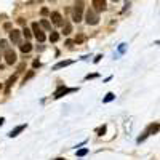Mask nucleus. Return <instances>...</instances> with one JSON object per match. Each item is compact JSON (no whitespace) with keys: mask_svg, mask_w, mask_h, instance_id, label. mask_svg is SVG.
Segmentation results:
<instances>
[{"mask_svg":"<svg viewBox=\"0 0 160 160\" xmlns=\"http://www.w3.org/2000/svg\"><path fill=\"white\" fill-rule=\"evenodd\" d=\"M82 13H83V0H77L74 5V10H72V19L75 22L82 21Z\"/></svg>","mask_w":160,"mask_h":160,"instance_id":"nucleus-1","label":"nucleus"},{"mask_svg":"<svg viewBox=\"0 0 160 160\" xmlns=\"http://www.w3.org/2000/svg\"><path fill=\"white\" fill-rule=\"evenodd\" d=\"M85 18H87L85 21H87V24H88V26H95V24H98V22H99V16H98V13H96L95 10H88Z\"/></svg>","mask_w":160,"mask_h":160,"instance_id":"nucleus-2","label":"nucleus"},{"mask_svg":"<svg viewBox=\"0 0 160 160\" xmlns=\"http://www.w3.org/2000/svg\"><path fill=\"white\" fill-rule=\"evenodd\" d=\"M32 32H34V37L38 40L40 43L45 42V34H43V31H42V29L38 28V24H37V22H34V24H32Z\"/></svg>","mask_w":160,"mask_h":160,"instance_id":"nucleus-3","label":"nucleus"},{"mask_svg":"<svg viewBox=\"0 0 160 160\" xmlns=\"http://www.w3.org/2000/svg\"><path fill=\"white\" fill-rule=\"evenodd\" d=\"M72 91H75V88H66V87H59V88L55 91V95H53V96H55V98L58 99V98H61V96H64V95H68V93H72Z\"/></svg>","mask_w":160,"mask_h":160,"instance_id":"nucleus-4","label":"nucleus"},{"mask_svg":"<svg viewBox=\"0 0 160 160\" xmlns=\"http://www.w3.org/2000/svg\"><path fill=\"white\" fill-rule=\"evenodd\" d=\"M5 61H7V64H15L16 62V53L13 50H7L5 51Z\"/></svg>","mask_w":160,"mask_h":160,"instance_id":"nucleus-5","label":"nucleus"},{"mask_svg":"<svg viewBox=\"0 0 160 160\" xmlns=\"http://www.w3.org/2000/svg\"><path fill=\"white\" fill-rule=\"evenodd\" d=\"M10 40H11L13 43H19V42H21V32H19L18 29L10 31Z\"/></svg>","mask_w":160,"mask_h":160,"instance_id":"nucleus-6","label":"nucleus"},{"mask_svg":"<svg viewBox=\"0 0 160 160\" xmlns=\"http://www.w3.org/2000/svg\"><path fill=\"white\" fill-rule=\"evenodd\" d=\"M93 7H95V11H104L108 3L106 0H93Z\"/></svg>","mask_w":160,"mask_h":160,"instance_id":"nucleus-7","label":"nucleus"},{"mask_svg":"<svg viewBox=\"0 0 160 160\" xmlns=\"http://www.w3.org/2000/svg\"><path fill=\"white\" fill-rule=\"evenodd\" d=\"M51 21H53L55 26H61L62 24V16L59 15L58 11H55V13H51Z\"/></svg>","mask_w":160,"mask_h":160,"instance_id":"nucleus-8","label":"nucleus"},{"mask_svg":"<svg viewBox=\"0 0 160 160\" xmlns=\"http://www.w3.org/2000/svg\"><path fill=\"white\" fill-rule=\"evenodd\" d=\"M24 130H26V123H22V125L16 127L15 130H11V131L8 133V136H10V138H15V136H18L19 133H21V131H24Z\"/></svg>","mask_w":160,"mask_h":160,"instance_id":"nucleus-9","label":"nucleus"},{"mask_svg":"<svg viewBox=\"0 0 160 160\" xmlns=\"http://www.w3.org/2000/svg\"><path fill=\"white\" fill-rule=\"evenodd\" d=\"M72 64V61H59L58 64H55V66H53V71H58V69H62V68H66V66H71Z\"/></svg>","mask_w":160,"mask_h":160,"instance_id":"nucleus-10","label":"nucleus"},{"mask_svg":"<svg viewBox=\"0 0 160 160\" xmlns=\"http://www.w3.org/2000/svg\"><path fill=\"white\" fill-rule=\"evenodd\" d=\"M158 131V123L155 122V123H152V125H149V128H148V135H155V133Z\"/></svg>","mask_w":160,"mask_h":160,"instance_id":"nucleus-11","label":"nucleus"},{"mask_svg":"<svg viewBox=\"0 0 160 160\" xmlns=\"http://www.w3.org/2000/svg\"><path fill=\"white\" fill-rule=\"evenodd\" d=\"M58 40H59V34L51 31V34H50V42H53V43H55V42H58Z\"/></svg>","mask_w":160,"mask_h":160,"instance_id":"nucleus-12","label":"nucleus"},{"mask_svg":"<svg viewBox=\"0 0 160 160\" xmlns=\"http://www.w3.org/2000/svg\"><path fill=\"white\" fill-rule=\"evenodd\" d=\"M31 50H32V45H31L29 42L24 43V45H21V51H22V53H29Z\"/></svg>","mask_w":160,"mask_h":160,"instance_id":"nucleus-13","label":"nucleus"},{"mask_svg":"<svg viewBox=\"0 0 160 160\" xmlns=\"http://www.w3.org/2000/svg\"><path fill=\"white\" fill-rule=\"evenodd\" d=\"M15 82H16V75H13V77H10V78H8V82H7V93L10 91V87H11L13 83H15Z\"/></svg>","mask_w":160,"mask_h":160,"instance_id":"nucleus-14","label":"nucleus"},{"mask_svg":"<svg viewBox=\"0 0 160 160\" xmlns=\"http://www.w3.org/2000/svg\"><path fill=\"white\" fill-rule=\"evenodd\" d=\"M112 99H115V95H114V93H108V95H106V98L102 99V102L106 104V102H111Z\"/></svg>","mask_w":160,"mask_h":160,"instance_id":"nucleus-15","label":"nucleus"},{"mask_svg":"<svg viewBox=\"0 0 160 160\" xmlns=\"http://www.w3.org/2000/svg\"><path fill=\"white\" fill-rule=\"evenodd\" d=\"M62 32H64V35L71 34V32H72V26H71L69 22H66V24H64V31H62Z\"/></svg>","mask_w":160,"mask_h":160,"instance_id":"nucleus-16","label":"nucleus"},{"mask_svg":"<svg viewBox=\"0 0 160 160\" xmlns=\"http://www.w3.org/2000/svg\"><path fill=\"white\" fill-rule=\"evenodd\" d=\"M40 24H42V28H45V29H48V31L51 29V24H50L47 19H42V21H40Z\"/></svg>","mask_w":160,"mask_h":160,"instance_id":"nucleus-17","label":"nucleus"},{"mask_svg":"<svg viewBox=\"0 0 160 160\" xmlns=\"http://www.w3.org/2000/svg\"><path fill=\"white\" fill-rule=\"evenodd\" d=\"M0 50H8V42L7 40H0Z\"/></svg>","mask_w":160,"mask_h":160,"instance_id":"nucleus-18","label":"nucleus"},{"mask_svg":"<svg viewBox=\"0 0 160 160\" xmlns=\"http://www.w3.org/2000/svg\"><path fill=\"white\" fill-rule=\"evenodd\" d=\"M87 154H88V149H78L77 151V157H83Z\"/></svg>","mask_w":160,"mask_h":160,"instance_id":"nucleus-19","label":"nucleus"},{"mask_svg":"<svg viewBox=\"0 0 160 160\" xmlns=\"http://www.w3.org/2000/svg\"><path fill=\"white\" fill-rule=\"evenodd\" d=\"M22 34H24L26 38H31V37H32V34H31V31H29L28 28H24V29H22Z\"/></svg>","mask_w":160,"mask_h":160,"instance_id":"nucleus-20","label":"nucleus"},{"mask_svg":"<svg viewBox=\"0 0 160 160\" xmlns=\"http://www.w3.org/2000/svg\"><path fill=\"white\" fill-rule=\"evenodd\" d=\"M98 133H99V136H102L104 135V133H106V125H102L99 130H98Z\"/></svg>","mask_w":160,"mask_h":160,"instance_id":"nucleus-21","label":"nucleus"},{"mask_svg":"<svg viewBox=\"0 0 160 160\" xmlns=\"http://www.w3.org/2000/svg\"><path fill=\"white\" fill-rule=\"evenodd\" d=\"M83 40H85V37H83V35H78V37L75 38V42H77V43H82Z\"/></svg>","mask_w":160,"mask_h":160,"instance_id":"nucleus-22","label":"nucleus"},{"mask_svg":"<svg viewBox=\"0 0 160 160\" xmlns=\"http://www.w3.org/2000/svg\"><path fill=\"white\" fill-rule=\"evenodd\" d=\"M31 77H34V72H32V71H31V72H29L28 75H26V77H24V83H26V80H29Z\"/></svg>","mask_w":160,"mask_h":160,"instance_id":"nucleus-23","label":"nucleus"},{"mask_svg":"<svg viewBox=\"0 0 160 160\" xmlns=\"http://www.w3.org/2000/svg\"><path fill=\"white\" fill-rule=\"evenodd\" d=\"M32 66H34V68H40V66H42V64H40V61H38V59H35Z\"/></svg>","mask_w":160,"mask_h":160,"instance_id":"nucleus-24","label":"nucleus"},{"mask_svg":"<svg viewBox=\"0 0 160 160\" xmlns=\"http://www.w3.org/2000/svg\"><path fill=\"white\" fill-rule=\"evenodd\" d=\"M118 51H120V53H123V51H125V43H122V45L118 47Z\"/></svg>","mask_w":160,"mask_h":160,"instance_id":"nucleus-25","label":"nucleus"},{"mask_svg":"<svg viewBox=\"0 0 160 160\" xmlns=\"http://www.w3.org/2000/svg\"><path fill=\"white\" fill-rule=\"evenodd\" d=\"M101 58H102V55H98V56L95 58V62H99V61H101Z\"/></svg>","mask_w":160,"mask_h":160,"instance_id":"nucleus-26","label":"nucleus"},{"mask_svg":"<svg viewBox=\"0 0 160 160\" xmlns=\"http://www.w3.org/2000/svg\"><path fill=\"white\" fill-rule=\"evenodd\" d=\"M18 22H19V24H22V26H24V24H26V22H24V19H22V18H19V19H18Z\"/></svg>","mask_w":160,"mask_h":160,"instance_id":"nucleus-27","label":"nucleus"},{"mask_svg":"<svg viewBox=\"0 0 160 160\" xmlns=\"http://www.w3.org/2000/svg\"><path fill=\"white\" fill-rule=\"evenodd\" d=\"M3 122H5V118H3V117H0V127L3 125Z\"/></svg>","mask_w":160,"mask_h":160,"instance_id":"nucleus-28","label":"nucleus"},{"mask_svg":"<svg viewBox=\"0 0 160 160\" xmlns=\"http://www.w3.org/2000/svg\"><path fill=\"white\" fill-rule=\"evenodd\" d=\"M2 88H3V85H2V83H0V91H2Z\"/></svg>","mask_w":160,"mask_h":160,"instance_id":"nucleus-29","label":"nucleus"},{"mask_svg":"<svg viewBox=\"0 0 160 160\" xmlns=\"http://www.w3.org/2000/svg\"><path fill=\"white\" fill-rule=\"evenodd\" d=\"M56 160H62V158H56Z\"/></svg>","mask_w":160,"mask_h":160,"instance_id":"nucleus-30","label":"nucleus"},{"mask_svg":"<svg viewBox=\"0 0 160 160\" xmlns=\"http://www.w3.org/2000/svg\"><path fill=\"white\" fill-rule=\"evenodd\" d=\"M114 2H118V0H114Z\"/></svg>","mask_w":160,"mask_h":160,"instance_id":"nucleus-31","label":"nucleus"}]
</instances>
